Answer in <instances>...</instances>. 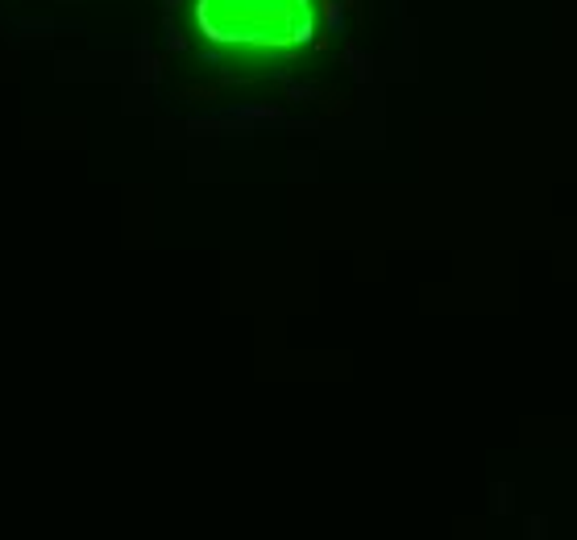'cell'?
<instances>
[]
</instances>
